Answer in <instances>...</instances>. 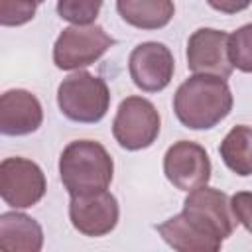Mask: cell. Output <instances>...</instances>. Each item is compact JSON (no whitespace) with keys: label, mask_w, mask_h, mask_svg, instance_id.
I'll return each instance as SVG.
<instances>
[{"label":"cell","mask_w":252,"mask_h":252,"mask_svg":"<svg viewBox=\"0 0 252 252\" xmlns=\"http://www.w3.org/2000/svg\"><path fill=\"white\" fill-rule=\"evenodd\" d=\"M47 183L41 167L26 158H6L0 163V197L14 209L37 205L45 195Z\"/></svg>","instance_id":"obj_6"},{"label":"cell","mask_w":252,"mask_h":252,"mask_svg":"<svg viewBox=\"0 0 252 252\" xmlns=\"http://www.w3.org/2000/svg\"><path fill=\"white\" fill-rule=\"evenodd\" d=\"M104 0H57V14L61 20L83 26L93 24Z\"/></svg>","instance_id":"obj_18"},{"label":"cell","mask_w":252,"mask_h":252,"mask_svg":"<svg viewBox=\"0 0 252 252\" xmlns=\"http://www.w3.org/2000/svg\"><path fill=\"white\" fill-rule=\"evenodd\" d=\"M161 128L158 108L144 96H126L112 120V134L120 148L138 152L150 148Z\"/></svg>","instance_id":"obj_5"},{"label":"cell","mask_w":252,"mask_h":252,"mask_svg":"<svg viewBox=\"0 0 252 252\" xmlns=\"http://www.w3.org/2000/svg\"><path fill=\"white\" fill-rule=\"evenodd\" d=\"M114 39L96 24L69 26L65 28L53 45V63L63 71H79L94 61H98L110 47Z\"/></svg>","instance_id":"obj_4"},{"label":"cell","mask_w":252,"mask_h":252,"mask_svg":"<svg viewBox=\"0 0 252 252\" xmlns=\"http://www.w3.org/2000/svg\"><path fill=\"white\" fill-rule=\"evenodd\" d=\"M207 2L213 10L222 14H238L252 4V0H207Z\"/></svg>","instance_id":"obj_21"},{"label":"cell","mask_w":252,"mask_h":252,"mask_svg":"<svg viewBox=\"0 0 252 252\" xmlns=\"http://www.w3.org/2000/svg\"><path fill=\"white\" fill-rule=\"evenodd\" d=\"M114 175V161L94 140H75L59 156V177L69 195L106 189Z\"/></svg>","instance_id":"obj_2"},{"label":"cell","mask_w":252,"mask_h":252,"mask_svg":"<svg viewBox=\"0 0 252 252\" xmlns=\"http://www.w3.org/2000/svg\"><path fill=\"white\" fill-rule=\"evenodd\" d=\"M120 18L138 30H159L165 28L173 14V0H116Z\"/></svg>","instance_id":"obj_15"},{"label":"cell","mask_w":252,"mask_h":252,"mask_svg":"<svg viewBox=\"0 0 252 252\" xmlns=\"http://www.w3.org/2000/svg\"><path fill=\"white\" fill-rule=\"evenodd\" d=\"M118 217H120L118 201L106 189L71 195L69 219L73 228L85 236L96 238L112 232L118 224Z\"/></svg>","instance_id":"obj_8"},{"label":"cell","mask_w":252,"mask_h":252,"mask_svg":"<svg viewBox=\"0 0 252 252\" xmlns=\"http://www.w3.org/2000/svg\"><path fill=\"white\" fill-rule=\"evenodd\" d=\"M232 110V93L224 79L213 75H191L173 94L177 120L191 130H211Z\"/></svg>","instance_id":"obj_1"},{"label":"cell","mask_w":252,"mask_h":252,"mask_svg":"<svg viewBox=\"0 0 252 252\" xmlns=\"http://www.w3.org/2000/svg\"><path fill=\"white\" fill-rule=\"evenodd\" d=\"M43 122V108L35 94L10 89L0 96V132L4 136H28Z\"/></svg>","instance_id":"obj_12"},{"label":"cell","mask_w":252,"mask_h":252,"mask_svg":"<svg viewBox=\"0 0 252 252\" xmlns=\"http://www.w3.org/2000/svg\"><path fill=\"white\" fill-rule=\"evenodd\" d=\"M43 230L39 222L24 213L10 211L0 215V248L8 252H39Z\"/></svg>","instance_id":"obj_14"},{"label":"cell","mask_w":252,"mask_h":252,"mask_svg":"<svg viewBox=\"0 0 252 252\" xmlns=\"http://www.w3.org/2000/svg\"><path fill=\"white\" fill-rule=\"evenodd\" d=\"M156 230L167 246L179 252H217L222 246L219 236H215L199 220L183 211L158 224Z\"/></svg>","instance_id":"obj_13"},{"label":"cell","mask_w":252,"mask_h":252,"mask_svg":"<svg viewBox=\"0 0 252 252\" xmlns=\"http://www.w3.org/2000/svg\"><path fill=\"white\" fill-rule=\"evenodd\" d=\"M35 2H37V4H41V2H43V0H35Z\"/></svg>","instance_id":"obj_22"},{"label":"cell","mask_w":252,"mask_h":252,"mask_svg":"<svg viewBox=\"0 0 252 252\" xmlns=\"http://www.w3.org/2000/svg\"><path fill=\"white\" fill-rule=\"evenodd\" d=\"M57 104L65 118L81 124L100 122L110 106V91L104 79L75 71L57 87Z\"/></svg>","instance_id":"obj_3"},{"label":"cell","mask_w":252,"mask_h":252,"mask_svg":"<svg viewBox=\"0 0 252 252\" xmlns=\"http://www.w3.org/2000/svg\"><path fill=\"white\" fill-rule=\"evenodd\" d=\"M230 207L236 222H240L248 232H252V193L238 191L230 197Z\"/></svg>","instance_id":"obj_20"},{"label":"cell","mask_w":252,"mask_h":252,"mask_svg":"<svg viewBox=\"0 0 252 252\" xmlns=\"http://www.w3.org/2000/svg\"><path fill=\"white\" fill-rule=\"evenodd\" d=\"M163 173L179 191H191L207 185L211 179V159L207 150L191 140L171 144L163 156Z\"/></svg>","instance_id":"obj_7"},{"label":"cell","mask_w":252,"mask_h":252,"mask_svg":"<svg viewBox=\"0 0 252 252\" xmlns=\"http://www.w3.org/2000/svg\"><path fill=\"white\" fill-rule=\"evenodd\" d=\"M230 33L215 28H199L187 41V67L193 75H213L226 79L232 73L228 55Z\"/></svg>","instance_id":"obj_9"},{"label":"cell","mask_w":252,"mask_h":252,"mask_svg":"<svg viewBox=\"0 0 252 252\" xmlns=\"http://www.w3.org/2000/svg\"><path fill=\"white\" fill-rule=\"evenodd\" d=\"M228 55L232 67L242 73H252V24H246L230 33Z\"/></svg>","instance_id":"obj_17"},{"label":"cell","mask_w":252,"mask_h":252,"mask_svg":"<svg viewBox=\"0 0 252 252\" xmlns=\"http://www.w3.org/2000/svg\"><path fill=\"white\" fill-rule=\"evenodd\" d=\"M35 8V0H0V24L4 28L24 26L33 20Z\"/></svg>","instance_id":"obj_19"},{"label":"cell","mask_w":252,"mask_h":252,"mask_svg":"<svg viewBox=\"0 0 252 252\" xmlns=\"http://www.w3.org/2000/svg\"><path fill=\"white\" fill-rule=\"evenodd\" d=\"M224 165L240 177L252 175V126L238 124L228 130L219 146Z\"/></svg>","instance_id":"obj_16"},{"label":"cell","mask_w":252,"mask_h":252,"mask_svg":"<svg viewBox=\"0 0 252 252\" xmlns=\"http://www.w3.org/2000/svg\"><path fill=\"white\" fill-rule=\"evenodd\" d=\"M128 71L132 83L144 93L163 91L175 71V61L167 45L159 41H144L136 45L128 57Z\"/></svg>","instance_id":"obj_10"},{"label":"cell","mask_w":252,"mask_h":252,"mask_svg":"<svg viewBox=\"0 0 252 252\" xmlns=\"http://www.w3.org/2000/svg\"><path fill=\"white\" fill-rule=\"evenodd\" d=\"M183 213L199 220L207 230H211L222 242L232 234L236 226V219L228 195L215 187L201 185L197 189H191L183 201Z\"/></svg>","instance_id":"obj_11"}]
</instances>
